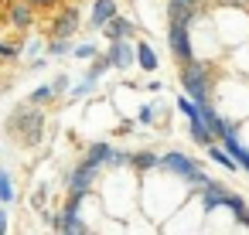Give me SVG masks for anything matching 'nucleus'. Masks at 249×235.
<instances>
[{"label": "nucleus", "mask_w": 249, "mask_h": 235, "mask_svg": "<svg viewBox=\"0 0 249 235\" xmlns=\"http://www.w3.org/2000/svg\"><path fill=\"white\" fill-rule=\"evenodd\" d=\"M130 157H133V153H126V150H113V157H109V167H113V170H120V167H130Z\"/></svg>", "instance_id": "obj_28"}, {"label": "nucleus", "mask_w": 249, "mask_h": 235, "mask_svg": "<svg viewBox=\"0 0 249 235\" xmlns=\"http://www.w3.org/2000/svg\"><path fill=\"white\" fill-rule=\"evenodd\" d=\"M178 109H181V116H184V123H188V133H191V140L195 143H201V147H212L215 140H212V133H208V126L201 123V109H198V102H191V99H178Z\"/></svg>", "instance_id": "obj_4"}, {"label": "nucleus", "mask_w": 249, "mask_h": 235, "mask_svg": "<svg viewBox=\"0 0 249 235\" xmlns=\"http://www.w3.org/2000/svg\"><path fill=\"white\" fill-rule=\"evenodd\" d=\"M222 150L239 164V167H246V174H249V147L239 140V130H229L225 133V140H222Z\"/></svg>", "instance_id": "obj_12"}, {"label": "nucleus", "mask_w": 249, "mask_h": 235, "mask_svg": "<svg viewBox=\"0 0 249 235\" xmlns=\"http://www.w3.org/2000/svg\"><path fill=\"white\" fill-rule=\"evenodd\" d=\"M7 228H11V215L7 208H0V235H7Z\"/></svg>", "instance_id": "obj_31"}, {"label": "nucleus", "mask_w": 249, "mask_h": 235, "mask_svg": "<svg viewBox=\"0 0 249 235\" xmlns=\"http://www.w3.org/2000/svg\"><path fill=\"white\" fill-rule=\"evenodd\" d=\"M198 109H201V123L208 126L212 140H215V136H218V140H225V133H229V130H235V126H232V123H229V119L212 106V102H205V106H198Z\"/></svg>", "instance_id": "obj_10"}, {"label": "nucleus", "mask_w": 249, "mask_h": 235, "mask_svg": "<svg viewBox=\"0 0 249 235\" xmlns=\"http://www.w3.org/2000/svg\"><path fill=\"white\" fill-rule=\"evenodd\" d=\"M92 89H96V79H89V75H86V79L72 82V89H69V99H86Z\"/></svg>", "instance_id": "obj_22"}, {"label": "nucleus", "mask_w": 249, "mask_h": 235, "mask_svg": "<svg viewBox=\"0 0 249 235\" xmlns=\"http://www.w3.org/2000/svg\"><path fill=\"white\" fill-rule=\"evenodd\" d=\"M137 65H140L143 72H157V65H160L157 51H154L147 41H140V45H137Z\"/></svg>", "instance_id": "obj_18"}, {"label": "nucleus", "mask_w": 249, "mask_h": 235, "mask_svg": "<svg viewBox=\"0 0 249 235\" xmlns=\"http://www.w3.org/2000/svg\"><path fill=\"white\" fill-rule=\"evenodd\" d=\"M181 89H184V99H191V102H198V106H205V102H212V82H208V65L205 62H188V65H181Z\"/></svg>", "instance_id": "obj_2"}, {"label": "nucleus", "mask_w": 249, "mask_h": 235, "mask_svg": "<svg viewBox=\"0 0 249 235\" xmlns=\"http://www.w3.org/2000/svg\"><path fill=\"white\" fill-rule=\"evenodd\" d=\"M96 177H99L96 167H89V164H75L72 174H69V198H86V194L92 191Z\"/></svg>", "instance_id": "obj_7"}, {"label": "nucleus", "mask_w": 249, "mask_h": 235, "mask_svg": "<svg viewBox=\"0 0 249 235\" xmlns=\"http://www.w3.org/2000/svg\"><path fill=\"white\" fill-rule=\"evenodd\" d=\"M113 17H120V0H92V11H89V28L103 31Z\"/></svg>", "instance_id": "obj_9"}, {"label": "nucleus", "mask_w": 249, "mask_h": 235, "mask_svg": "<svg viewBox=\"0 0 249 235\" xmlns=\"http://www.w3.org/2000/svg\"><path fill=\"white\" fill-rule=\"evenodd\" d=\"M103 34H106L109 45H113V41H130V38L137 34V24H133L130 17H113V21L103 28Z\"/></svg>", "instance_id": "obj_14"}, {"label": "nucleus", "mask_w": 249, "mask_h": 235, "mask_svg": "<svg viewBox=\"0 0 249 235\" xmlns=\"http://www.w3.org/2000/svg\"><path fill=\"white\" fill-rule=\"evenodd\" d=\"M21 55V48L18 45H7V41H0V62H14Z\"/></svg>", "instance_id": "obj_30"}, {"label": "nucleus", "mask_w": 249, "mask_h": 235, "mask_svg": "<svg viewBox=\"0 0 249 235\" xmlns=\"http://www.w3.org/2000/svg\"><path fill=\"white\" fill-rule=\"evenodd\" d=\"M113 150L116 147H109L106 140H92L89 147H86V157H82V164H89V167H109V157H113Z\"/></svg>", "instance_id": "obj_13"}, {"label": "nucleus", "mask_w": 249, "mask_h": 235, "mask_svg": "<svg viewBox=\"0 0 249 235\" xmlns=\"http://www.w3.org/2000/svg\"><path fill=\"white\" fill-rule=\"evenodd\" d=\"M106 72H109V62H106V55L92 58V65H89V79H99V75H106Z\"/></svg>", "instance_id": "obj_26"}, {"label": "nucleus", "mask_w": 249, "mask_h": 235, "mask_svg": "<svg viewBox=\"0 0 249 235\" xmlns=\"http://www.w3.org/2000/svg\"><path fill=\"white\" fill-rule=\"evenodd\" d=\"M106 62H109V68H130L137 62V48L130 41H113L106 48Z\"/></svg>", "instance_id": "obj_11"}, {"label": "nucleus", "mask_w": 249, "mask_h": 235, "mask_svg": "<svg viewBox=\"0 0 249 235\" xmlns=\"http://www.w3.org/2000/svg\"><path fill=\"white\" fill-rule=\"evenodd\" d=\"M11 201H14V177H11V170L0 167V208L11 204Z\"/></svg>", "instance_id": "obj_20"}, {"label": "nucleus", "mask_w": 249, "mask_h": 235, "mask_svg": "<svg viewBox=\"0 0 249 235\" xmlns=\"http://www.w3.org/2000/svg\"><path fill=\"white\" fill-rule=\"evenodd\" d=\"M160 164V157L154 153V150H137L133 157H130V167L137 170V174H147V170H154Z\"/></svg>", "instance_id": "obj_17"}, {"label": "nucleus", "mask_w": 249, "mask_h": 235, "mask_svg": "<svg viewBox=\"0 0 249 235\" xmlns=\"http://www.w3.org/2000/svg\"><path fill=\"white\" fill-rule=\"evenodd\" d=\"M69 89H72V79H69V75H55V82H52V92H55V99L69 96Z\"/></svg>", "instance_id": "obj_25"}, {"label": "nucleus", "mask_w": 249, "mask_h": 235, "mask_svg": "<svg viewBox=\"0 0 249 235\" xmlns=\"http://www.w3.org/2000/svg\"><path fill=\"white\" fill-rule=\"evenodd\" d=\"M225 208H229V211H235V218H239V215L246 211V201H242V194H235V191H232V194L225 198Z\"/></svg>", "instance_id": "obj_29"}, {"label": "nucleus", "mask_w": 249, "mask_h": 235, "mask_svg": "<svg viewBox=\"0 0 249 235\" xmlns=\"http://www.w3.org/2000/svg\"><path fill=\"white\" fill-rule=\"evenodd\" d=\"M205 0H167V21L171 24H191L198 17Z\"/></svg>", "instance_id": "obj_8"}, {"label": "nucleus", "mask_w": 249, "mask_h": 235, "mask_svg": "<svg viewBox=\"0 0 249 235\" xmlns=\"http://www.w3.org/2000/svg\"><path fill=\"white\" fill-rule=\"evenodd\" d=\"M79 28H82V14H79L75 7H65V11H58L55 21H52V38H58V41H72Z\"/></svg>", "instance_id": "obj_6"}, {"label": "nucleus", "mask_w": 249, "mask_h": 235, "mask_svg": "<svg viewBox=\"0 0 249 235\" xmlns=\"http://www.w3.org/2000/svg\"><path fill=\"white\" fill-rule=\"evenodd\" d=\"M11 24H14L18 31H28V28L35 24V11L24 4V0H18V4L11 7Z\"/></svg>", "instance_id": "obj_16"}, {"label": "nucleus", "mask_w": 249, "mask_h": 235, "mask_svg": "<svg viewBox=\"0 0 249 235\" xmlns=\"http://www.w3.org/2000/svg\"><path fill=\"white\" fill-rule=\"evenodd\" d=\"M72 51V41H58V38H52L48 45H45V55H52V58H62V55H69Z\"/></svg>", "instance_id": "obj_24"}, {"label": "nucleus", "mask_w": 249, "mask_h": 235, "mask_svg": "<svg viewBox=\"0 0 249 235\" xmlns=\"http://www.w3.org/2000/svg\"><path fill=\"white\" fill-rule=\"evenodd\" d=\"M41 123H45L41 109H35V106H21V109L14 113V119H11V130H21L24 140H38V136H41Z\"/></svg>", "instance_id": "obj_5"}, {"label": "nucleus", "mask_w": 249, "mask_h": 235, "mask_svg": "<svg viewBox=\"0 0 249 235\" xmlns=\"http://www.w3.org/2000/svg\"><path fill=\"white\" fill-rule=\"evenodd\" d=\"M208 160H212V164H218V167H225V170H235V167H239V164H235V160H232L218 143H212V147H208Z\"/></svg>", "instance_id": "obj_21"}, {"label": "nucleus", "mask_w": 249, "mask_h": 235, "mask_svg": "<svg viewBox=\"0 0 249 235\" xmlns=\"http://www.w3.org/2000/svg\"><path fill=\"white\" fill-rule=\"evenodd\" d=\"M24 4H28L31 11H35V7H55V4H58V0H24Z\"/></svg>", "instance_id": "obj_32"}, {"label": "nucleus", "mask_w": 249, "mask_h": 235, "mask_svg": "<svg viewBox=\"0 0 249 235\" xmlns=\"http://www.w3.org/2000/svg\"><path fill=\"white\" fill-rule=\"evenodd\" d=\"M164 174H174V177H181L195 194L198 191H205L208 184H212V177L201 170V164L195 160V157H188V153H181V150H167V153H160V164H157Z\"/></svg>", "instance_id": "obj_1"}, {"label": "nucleus", "mask_w": 249, "mask_h": 235, "mask_svg": "<svg viewBox=\"0 0 249 235\" xmlns=\"http://www.w3.org/2000/svg\"><path fill=\"white\" fill-rule=\"evenodd\" d=\"M72 58H79V62H92V58H99V48H96L92 41H82L79 48H72Z\"/></svg>", "instance_id": "obj_23"}, {"label": "nucleus", "mask_w": 249, "mask_h": 235, "mask_svg": "<svg viewBox=\"0 0 249 235\" xmlns=\"http://www.w3.org/2000/svg\"><path fill=\"white\" fill-rule=\"evenodd\" d=\"M154 109H157V106H150V102H147V106H140V109H137V123L154 126V119H157V113H154Z\"/></svg>", "instance_id": "obj_27"}, {"label": "nucleus", "mask_w": 249, "mask_h": 235, "mask_svg": "<svg viewBox=\"0 0 249 235\" xmlns=\"http://www.w3.org/2000/svg\"><path fill=\"white\" fill-rule=\"evenodd\" d=\"M232 191L225 187V184H218V181H212L205 191H198V198H201V208L205 211H215V208H225V198H229Z\"/></svg>", "instance_id": "obj_15"}, {"label": "nucleus", "mask_w": 249, "mask_h": 235, "mask_svg": "<svg viewBox=\"0 0 249 235\" xmlns=\"http://www.w3.org/2000/svg\"><path fill=\"white\" fill-rule=\"evenodd\" d=\"M55 99V92H52V82H45V85H38V89H31V96H28V106H48Z\"/></svg>", "instance_id": "obj_19"}, {"label": "nucleus", "mask_w": 249, "mask_h": 235, "mask_svg": "<svg viewBox=\"0 0 249 235\" xmlns=\"http://www.w3.org/2000/svg\"><path fill=\"white\" fill-rule=\"evenodd\" d=\"M167 48H171V55L181 62V65H188V62H195V45H191V24H167Z\"/></svg>", "instance_id": "obj_3"}]
</instances>
